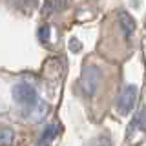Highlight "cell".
<instances>
[{
	"label": "cell",
	"instance_id": "cell-3",
	"mask_svg": "<svg viewBox=\"0 0 146 146\" xmlns=\"http://www.w3.org/2000/svg\"><path fill=\"white\" fill-rule=\"evenodd\" d=\"M119 20H121V26H122V29H124V35L130 36L131 33H133V29H135L133 18H130L128 13H121V15H119Z\"/></svg>",
	"mask_w": 146,
	"mask_h": 146
},
{
	"label": "cell",
	"instance_id": "cell-4",
	"mask_svg": "<svg viewBox=\"0 0 146 146\" xmlns=\"http://www.w3.org/2000/svg\"><path fill=\"white\" fill-rule=\"evenodd\" d=\"M48 33H49L48 27H42V31H40V36H42V38L46 40V38H48Z\"/></svg>",
	"mask_w": 146,
	"mask_h": 146
},
{
	"label": "cell",
	"instance_id": "cell-1",
	"mask_svg": "<svg viewBox=\"0 0 146 146\" xmlns=\"http://www.w3.org/2000/svg\"><path fill=\"white\" fill-rule=\"evenodd\" d=\"M15 97L20 100V102H24V104H31L35 100V91H33L31 86L20 84V86H17V88H15Z\"/></svg>",
	"mask_w": 146,
	"mask_h": 146
},
{
	"label": "cell",
	"instance_id": "cell-2",
	"mask_svg": "<svg viewBox=\"0 0 146 146\" xmlns=\"http://www.w3.org/2000/svg\"><path fill=\"white\" fill-rule=\"evenodd\" d=\"M135 95H137V90L133 88V86H130V88L121 95V99H119V108H121L122 113L131 108V104H133V100H135Z\"/></svg>",
	"mask_w": 146,
	"mask_h": 146
}]
</instances>
